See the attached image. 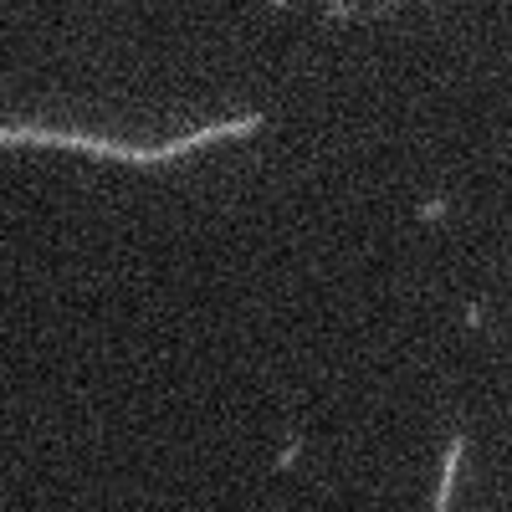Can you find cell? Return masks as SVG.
I'll list each match as a JSON object with an SVG mask.
<instances>
[{"instance_id": "obj_1", "label": "cell", "mask_w": 512, "mask_h": 512, "mask_svg": "<svg viewBox=\"0 0 512 512\" xmlns=\"http://www.w3.org/2000/svg\"><path fill=\"white\" fill-rule=\"evenodd\" d=\"M262 123H267L262 113H241V118H221V123H200L195 134H180V139H169V144H159V149H164V159H180V154H190V149L221 144V139H246V134H256Z\"/></svg>"}, {"instance_id": "obj_2", "label": "cell", "mask_w": 512, "mask_h": 512, "mask_svg": "<svg viewBox=\"0 0 512 512\" xmlns=\"http://www.w3.org/2000/svg\"><path fill=\"white\" fill-rule=\"evenodd\" d=\"M461 451H466V436L456 431L446 441V461H441V487H436V512H451V487H456V466H461Z\"/></svg>"}, {"instance_id": "obj_3", "label": "cell", "mask_w": 512, "mask_h": 512, "mask_svg": "<svg viewBox=\"0 0 512 512\" xmlns=\"http://www.w3.org/2000/svg\"><path fill=\"white\" fill-rule=\"evenodd\" d=\"M379 6H400V0H379Z\"/></svg>"}, {"instance_id": "obj_4", "label": "cell", "mask_w": 512, "mask_h": 512, "mask_svg": "<svg viewBox=\"0 0 512 512\" xmlns=\"http://www.w3.org/2000/svg\"><path fill=\"white\" fill-rule=\"evenodd\" d=\"M277 6H287V0H277Z\"/></svg>"}]
</instances>
